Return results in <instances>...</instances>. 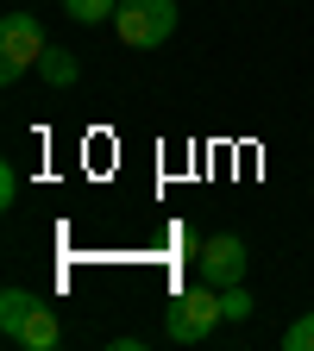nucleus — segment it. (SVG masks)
<instances>
[{"label": "nucleus", "instance_id": "f257e3e1", "mask_svg": "<svg viewBox=\"0 0 314 351\" xmlns=\"http://www.w3.org/2000/svg\"><path fill=\"white\" fill-rule=\"evenodd\" d=\"M220 320H227V307H220V289H214V282H201V289L170 295V307H164V339H170V345H201Z\"/></svg>", "mask_w": 314, "mask_h": 351}, {"label": "nucleus", "instance_id": "f03ea898", "mask_svg": "<svg viewBox=\"0 0 314 351\" xmlns=\"http://www.w3.org/2000/svg\"><path fill=\"white\" fill-rule=\"evenodd\" d=\"M44 51H51V44H44L38 13H25V7H7V13H0V82H19L25 69H38Z\"/></svg>", "mask_w": 314, "mask_h": 351}, {"label": "nucleus", "instance_id": "7ed1b4c3", "mask_svg": "<svg viewBox=\"0 0 314 351\" xmlns=\"http://www.w3.org/2000/svg\"><path fill=\"white\" fill-rule=\"evenodd\" d=\"M113 32H120L126 51H157L176 32V0H120Z\"/></svg>", "mask_w": 314, "mask_h": 351}, {"label": "nucleus", "instance_id": "20e7f679", "mask_svg": "<svg viewBox=\"0 0 314 351\" xmlns=\"http://www.w3.org/2000/svg\"><path fill=\"white\" fill-rule=\"evenodd\" d=\"M195 263H201V282H214V289H233V282H245V270H251V251H245V239L220 232V239H201Z\"/></svg>", "mask_w": 314, "mask_h": 351}, {"label": "nucleus", "instance_id": "39448f33", "mask_svg": "<svg viewBox=\"0 0 314 351\" xmlns=\"http://www.w3.org/2000/svg\"><path fill=\"white\" fill-rule=\"evenodd\" d=\"M57 339H63V326H57V314H51V307H44V301H38V307H32V320L19 326V339H13V345H25V351H51Z\"/></svg>", "mask_w": 314, "mask_h": 351}, {"label": "nucleus", "instance_id": "423d86ee", "mask_svg": "<svg viewBox=\"0 0 314 351\" xmlns=\"http://www.w3.org/2000/svg\"><path fill=\"white\" fill-rule=\"evenodd\" d=\"M76 75H82V63H76V51H63V44H51V51L38 57V82H51V88H76Z\"/></svg>", "mask_w": 314, "mask_h": 351}, {"label": "nucleus", "instance_id": "0eeeda50", "mask_svg": "<svg viewBox=\"0 0 314 351\" xmlns=\"http://www.w3.org/2000/svg\"><path fill=\"white\" fill-rule=\"evenodd\" d=\"M32 307H38V295H32V289H0V332L19 339V326L32 320Z\"/></svg>", "mask_w": 314, "mask_h": 351}, {"label": "nucleus", "instance_id": "6e6552de", "mask_svg": "<svg viewBox=\"0 0 314 351\" xmlns=\"http://www.w3.org/2000/svg\"><path fill=\"white\" fill-rule=\"evenodd\" d=\"M63 13H69L76 25H107V19L120 13V0H63Z\"/></svg>", "mask_w": 314, "mask_h": 351}, {"label": "nucleus", "instance_id": "1a4fd4ad", "mask_svg": "<svg viewBox=\"0 0 314 351\" xmlns=\"http://www.w3.org/2000/svg\"><path fill=\"white\" fill-rule=\"evenodd\" d=\"M283 351H314V307H308L302 320L283 326Z\"/></svg>", "mask_w": 314, "mask_h": 351}, {"label": "nucleus", "instance_id": "9d476101", "mask_svg": "<svg viewBox=\"0 0 314 351\" xmlns=\"http://www.w3.org/2000/svg\"><path fill=\"white\" fill-rule=\"evenodd\" d=\"M220 307H227V320H251V295H245V282H233V289H220Z\"/></svg>", "mask_w": 314, "mask_h": 351}, {"label": "nucleus", "instance_id": "9b49d317", "mask_svg": "<svg viewBox=\"0 0 314 351\" xmlns=\"http://www.w3.org/2000/svg\"><path fill=\"white\" fill-rule=\"evenodd\" d=\"M13 195H19V169L0 163V201H13Z\"/></svg>", "mask_w": 314, "mask_h": 351}]
</instances>
